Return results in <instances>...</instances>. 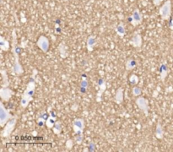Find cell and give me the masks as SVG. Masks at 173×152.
<instances>
[{"mask_svg": "<svg viewBox=\"0 0 173 152\" xmlns=\"http://www.w3.org/2000/svg\"><path fill=\"white\" fill-rule=\"evenodd\" d=\"M35 88H36L35 82H33V81L30 82L27 88L25 89V91H24L22 99L20 101V104H21L23 108H25L29 105V103L32 101L34 94H35Z\"/></svg>", "mask_w": 173, "mask_h": 152, "instance_id": "obj_1", "label": "cell"}, {"mask_svg": "<svg viewBox=\"0 0 173 152\" xmlns=\"http://www.w3.org/2000/svg\"><path fill=\"white\" fill-rule=\"evenodd\" d=\"M12 115L9 113V112L4 107L3 104L0 103V125L4 127V125L9 121L10 118H12Z\"/></svg>", "mask_w": 173, "mask_h": 152, "instance_id": "obj_2", "label": "cell"}, {"mask_svg": "<svg viewBox=\"0 0 173 152\" xmlns=\"http://www.w3.org/2000/svg\"><path fill=\"white\" fill-rule=\"evenodd\" d=\"M172 4L171 1H166L160 9V15L163 20H168L171 16Z\"/></svg>", "mask_w": 173, "mask_h": 152, "instance_id": "obj_3", "label": "cell"}, {"mask_svg": "<svg viewBox=\"0 0 173 152\" xmlns=\"http://www.w3.org/2000/svg\"><path fill=\"white\" fill-rule=\"evenodd\" d=\"M142 21H143V16H142V15H141V13L139 12V9L134 10L132 16L127 18V22L131 23L132 25H134V26L139 25Z\"/></svg>", "mask_w": 173, "mask_h": 152, "instance_id": "obj_4", "label": "cell"}, {"mask_svg": "<svg viewBox=\"0 0 173 152\" xmlns=\"http://www.w3.org/2000/svg\"><path fill=\"white\" fill-rule=\"evenodd\" d=\"M37 46L43 52H48L49 50V41L45 36H41L37 40Z\"/></svg>", "mask_w": 173, "mask_h": 152, "instance_id": "obj_5", "label": "cell"}, {"mask_svg": "<svg viewBox=\"0 0 173 152\" xmlns=\"http://www.w3.org/2000/svg\"><path fill=\"white\" fill-rule=\"evenodd\" d=\"M74 132L76 135H83V131L85 128V122L81 118H77L73 122Z\"/></svg>", "mask_w": 173, "mask_h": 152, "instance_id": "obj_6", "label": "cell"}, {"mask_svg": "<svg viewBox=\"0 0 173 152\" xmlns=\"http://www.w3.org/2000/svg\"><path fill=\"white\" fill-rule=\"evenodd\" d=\"M15 124H16V118L11 119L10 121H9L6 124V127L4 128L3 129V137H9V134L11 133L12 130L14 129V128L15 126Z\"/></svg>", "mask_w": 173, "mask_h": 152, "instance_id": "obj_7", "label": "cell"}, {"mask_svg": "<svg viewBox=\"0 0 173 152\" xmlns=\"http://www.w3.org/2000/svg\"><path fill=\"white\" fill-rule=\"evenodd\" d=\"M136 104L138 105V106L145 113L147 114L148 113L149 110V104L147 100L145 98V97H142V96H139L137 100H136Z\"/></svg>", "mask_w": 173, "mask_h": 152, "instance_id": "obj_8", "label": "cell"}, {"mask_svg": "<svg viewBox=\"0 0 173 152\" xmlns=\"http://www.w3.org/2000/svg\"><path fill=\"white\" fill-rule=\"evenodd\" d=\"M167 72H168V67L166 65V63H161L160 66V79L161 80H164L165 78L167 75Z\"/></svg>", "mask_w": 173, "mask_h": 152, "instance_id": "obj_9", "label": "cell"}, {"mask_svg": "<svg viewBox=\"0 0 173 152\" xmlns=\"http://www.w3.org/2000/svg\"><path fill=\"white\" fill-rule=\"evenodd\" d=\"M0 95H1V97H2L3 99H4V100H9V99L11 97V96H12V91L9 90V88H3V89L1 90Z\"/></svg>", "mask_w": 173, "mask_h": 152, "instance_id": "obj_10", "label": "cell"}, {"mask_svg": "<svg viewBox=\"0 0 173 152\" xmlns=\"http://www.w3.org/2000/svg\"><path fill=\"white\" fill-rule=\"evenodd\" d=\"M123 89L119 88L115 94V101L120 104L123 102Z\"/></svg>", "mask_w": 173, "mask_h": 152, "instance_id": "obj_11", "label": "cell"}, {"mask_svg": "<svg viewBox=\"0 0 173 152\" xmlns=\"http://www.w3.org/2000/svg\"><path fill=\"white\" fill-rule=\"evenodd\" d=\"M96 42V38L93 36H90L87 40V48L88 50L92 51L93 48L95 47V44Z\"/></svg>", "mask_w": 173, "mask_h": 152, "instance_id": "obj_12", "label": "cell"}, {"mask_svg": "<svg viewBox=\"0 0 173 152\" xmlns=\"http://www.w3.org/2000/svg\"><path fill=\"white\" fill-rule=\"evenodd\" d=\"M132 43H133V45L134 47H138V48L140 47V46H141V43H142L141 36H140L139 34L133 36V38H132Z\"/></svg>", "mask_w": 173, "mask_h": 152, "instance_id": "obj_13", "label": "cell"}, {"mask_svg": "<svg viewBox=\"0 0 173 152\" xmlns=\"http://www.w3.org/2000/svg\"><path fill=\"white\" fill-rule=\"evenodd\" d=\"M136 66H137V62L134 59H133V58L128 59L127 61V63H126V69L127 70H132Z\"/></svg>", "mask_w": 173, "mask_h": 152, "instance_id": "obj_14", "label": "cell"}, {"mask_svg": "<svg viewBox=\"0 0 173 152\" xmlns=\"http://www.w3.org/2000/svg\"><path fill=\"white\" fill-rule=\"evenodd\" d=\"M116 31H117V34L120 36H124L125 34H126V30H125V27L123 25L120 24V25H118L117 29H116Z\"/></svg>", "mask_w": 173, "mask_h": 152, "instance_id": "obj_15", "label": "cell"}, {"mask_svg": "<svg viewBox=\"0 0 173 152\" xmlns=\"http://www.w3.org/2000/svg\"><path fill=\"white\" fill-rule=\"evenodd\" d=\"M155 135L158 139H161L163 137V128L160 124H157V127L155 128Z\"/></svg>", "mask_w": 173, "mask_h": 152, "instance_id": "obj_16", "label": "cell"}, {"mask_svg": "<svg viewBox=\"0 0 173 152\" xmlns=\"http://www.w3.org/2000/svg\"><path fill=\"white\" fill-rule=\"evenodd\" d=\"M0 46H1V48L3 49V50L6 51L9 49V42H7V41H5L4 39H3V38H1V42H0Z\"/></svg>", "mask_w": 173, "mask_h": 152, "instance_id": "obj_17", "label": "cell"}, {"mask_svg": "<svg viewBox=\"0 0 173 152\" xmlns=\"http://www.w3.org/2000/svg\"><path fill=\"white\" fill-rule=\"evenodd\" d=\"M55 118H52V117H49V118L46 121V124H47V126L48 127V128H50L54 126V124H55V123H56Z\"/></svg>", "mask_w": 173, "mask_h": 152, "instance_id": "obj_18", "label": "cell"}, {"mask_svg": "<svg viewBox=\"0 0 173 152\" xmlns=\"http://www.w3.org/2000/svg\"><path fill=\"white\" fill-rule=\"evenodd\" d=\"M129 81H130V83L133 85H136L139 83V77L137 75H131V77H130Z\"/></svg>", "mask_w": 173, "mask_h": 152, "instance_id": "obj_19", "label": "cell"}, {"mask_svg": "<svg viewBox=\"0 0 173 152\" xmlns=\"http://www.w3.org/2000/svg\"><path fill=\"white\" fill-rule=\"evenodd\" d=\"M141 92H142V91H141V89H140L139 87L134 86V87L133 88V93L134 96H139V95L141 94Z\"/></svg>", "mask_w": 173, "mask_h": 152, "instance_id": "obj_20", "label": "cell"}, {"mask_svg": "<svg viewBox=\"0 0 173 152\" xmlns=\"http://www.w3.org/2000/svg\"><path fill=\"white\" fill-rule=\"evenodd\" d=\"M53 130H54L56 133H59V132L62 130V128H61L60 123H58V122L55 123V124H54V126H53Z\"/></svg>", "mask_w": 173, "mask_h": 152, "instance_id": "obj_21", "label": "cell"}, {"mask_svg": "<svg viewBox=\"0 0 173 152\" xmlns=\"http://www.w3.org/2000/svg\"><path fill=\"white\" fill-rule=\"evenodd\" d=\"M88 85H89V83H88V81H87L86 79H83V80H81V82H80V87L87 88Z\"/></svg>", "mask_w": 173, "mask_h": 152, "instance_id": "obj_22", "label": "cell"}, {"mask_svg": "<svg viewBox=\"0 0 173 152\" xmlns=\"http://www.w3.org/2000/svg\"><path fill=\"white\" fill-rule=\"evenodd\" d=\"M41 118H42V119H44L45 121H47V120L49 118V116H48V114L47 112H43V113L41 115Z\"/></svg>", "mask_w": 173, "mask_h": 152, "instance_id": "obj_23", "label": "cell"}, {"mask_svg": "<svg viewBox=\"0 0 173 152\" xmlns=\"http://www.w3.org/2000/svg\"><path fill=\"white\" fill-rule=\"evenodd\" d=\"M44 124H45V120H44V119H42V118H40V119L38 120V122H37V124L41 127L43 126V125H44Z\"/></svg>", "mask_w": 173, "mask_h": 152, "instance_id": "obj_24", "label": "cell"}, {"mask_svg": "<svg viewBox=\"0 0 173 152\" xmlns=\"http://www.w3.org/2000/svg\"><path fill=\"white\" fill-rule=\"evenodd\" d=\"M79 91H80V93H81V94L85 95V94L86 93V91H87V88H85V87H80Z\"/></svg>", "mask_w": 173, "mask_h": 152, "instance_id": "obj_25", "label": "cell"}, {"mask_svg": "<svg viewBox=\"0 0 173 152\" xmlns=\"http://www.w3.org/2000/svg\"><path fill=\"white\" fill-rule=\"evenodd\" d=\"M153 2H154V3H155V5H159V4L160 3L161 0H153Z\"/></svg>", "mask_w": 173, "mask_h": 152, "instance_id": "obj_26", "label": "cell"}]
</instances>
